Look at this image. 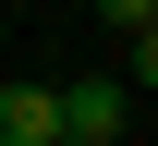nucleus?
<instances>
[{
	"label": "nucleus",
	"instance_id": "nucleus-1",
	"mask_svg": "<svg viewBox=\"0 0 158 146\" xmlns=\"http://www.w3.org/2000/svg\"><path fill=\"white\" fill-rule=\"evenodd\" d=\"M122 122H134V85H122V73L61 85V134H98V146H122Z\"/></svg>",
	"mask_w": 158,
	"mask_h": 146
},
{
	"label": "nucleus",
	"instance_id": "nucleus-2",
	"mask_svg": "<svg viewBox=\"0 0 158 146\" xmlns=\"http://www.w3.org/2000/svg\"><path fill=\"white\" fill-rule=\"evenodd\" d=\"M61 134V85H0V146H49Z\"/></svg>",
	"mask_w": 158,
	"mask_h": 146
},
{
	"label": "nucleus",
	"instance_id": "nucleus-3",
	"mask_svg": "<svg viewBox=\"0 0 158 146\" xmlns=\"http://www.w3.org/2000/svg\"><path fill=\"white\" fill-rule=\"evenodd\" d=\"M98 12L122 24V37H146V24H158V0H98Z\"/></svg>",
	"mask_w": 158,
	"mask_h": 146
},
{
	"label": "nucleus",
	"instance_id": "nucleus-4",
	"mask_svg": "<svg viewBox=\"0 0 158 146\" xmlns=\"http://www.w3.org/2000/svg\"><path fill=\"white\" fill-rule=\"evenodd\" d=\"M49 146H98V134H49Z\"/></svg>",
	"mask_w": 158,
	"mask_h": 146
}]
</instances>
